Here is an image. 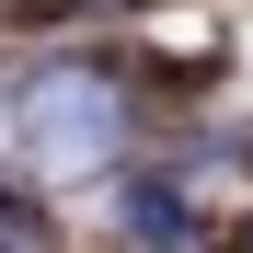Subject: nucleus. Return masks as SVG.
<instances>
[{
    "instance_id": "f257e3e1",
    "label": "nucleus",
    "mask_w": 253,
    "mask_h": 253,
    "mask_svg": "<svg viewBox=\"0 0 253 253\" xmlns=\"http://www.w3.org/2000/svg\"><path fill=\"white\" fill-rule=\"evenodd\" d=\"M0 138H12L23 173H115L126 161V81L92 69V58H46V69H23L12 92H0Z\"/></svg>"
},
{
    "instance_id": "f03ea898",
    "label": "nucleus",
    "mask_w": 253,
    "mask_h": 253,
    "mask_svg": "<svg viewBox=\"0 0 253 253\" xmlns=\"http://www.w3.org/2000/svg\"><path fill=\"white\" fill-rule=\"evenodd\" d=\"M126 219H138V242H184V196H173V184H138Z\"/></svg>"
},
{
    "instance_id": "7ed1b4c3",
    "label": "nucleus",
    "mask_w": 253,
    "mask_h": 253,
    "mask_svg": "<svg viewBox=\"0 0 253 253\" xmlns=\"http://www.w3.org/2000/svg\"><path fill=\"white\" fill-rule=\"evenodd\" d=\"M0 253H46V230H35L23 207H0Z\"/></svg>"
},
{
    "instance_id": "20e7f679",
    "label": "nucleus",
    "mask_w": 253,
    "mask_h": 253,
    "mask_svg": "<svg viewBox=\"0 0 253 253\" xmlns=\"http://www.w3.org/2000/svg\"><path fill=\"white\" fill-rule=\"evenodd\" d=\"M230 253H253V230H242V242H230Z\"/></svg>"
}]
</instances>
